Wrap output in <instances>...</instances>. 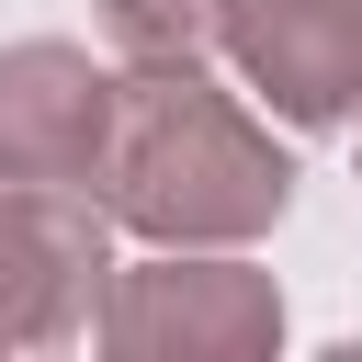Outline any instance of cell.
Segmentation results:
<instances>
[{
  "label": "cell",
  "mask_w": 362,
  "mask_h": 362,
  "mask_svg": "<svg viewBox=\"0 0 362 362\" xmlns=\"http://www.w3.org/2000/svg\"><path fill=\"white\" fill-rule=\"evenodd\" d=\"M124 238L147 249H249L283 226L294 204V158L283 136L204 68V45H158V57H124V90H113V147H102V181Z\"/></svg>",
  "instance_id": "cell-1"
},
{
  "label": "cell",
  "mask_w": 362,
  "mask_h": 362,
  "mask_svg": "<svg viewBox=\"0 0 362 362\" xmlns=\"http://www.w3.org/2000/svg\"><path fill=\"white\" fill-rule=\"evenodd\" d=\"M90 339L113 362H272L283 283L249 272L238 249H147V260H113Z\"/></svg>",
  "instance_id": "cell-2"
},
{
  "label": "cell",
  "mask_w": 362,
  "mask_h": 362,
  "mask_svg": "<svg viewBox=\"0 0 362 362\" xmlns=\"http://www.w3.org/2000/svg\"><path fill=\"white\" fill-rule=\"evenodd\" d=\"M113 294V204L90 181L0 170V351H57Z\"/></svg>",
  "instance_id": "cell-3"
},
{
  "label": "cell",
  "mask_w": 362,
  "mask_h": 362,
  "mask_svg": "<svg viewBox=\"0 0 362 362\" xmlns=\"http://www.w3.org/2000/svg\"><path fill=\"white\" fill-rule=\"evenodd\" d=\"M215 57L283 124H362V0H215Z\"/></svg>",
  "instance_id": "cell-4"
},
{
  "label": "cell",
  "mask_w": 362,
  "mask_h": 362,
  "mask_svg": "<svg viewBox=\"0 0 362 362\" xmlns=\"http://www.w3.org/2000/svg\"><path fill=\"white\" fill-rule=\"evenodd\" d=\"M124 68H90V45L23 34L0 45V170L11 181H102Z\"/></svg>",
  "instance_id": "cell-5"
},
{
  "label": "cell",
  "mask_w": 362,
  "mask_h": 362,
  "mask_svg": "<svg viewBox=\"0 0 362 362\" xmlns=\"http://www.w3.org/2000/svg\"><path fill=\"white\" fill-rule=\"evenodd\" d=\"M102 34L124 57H158V45H215V0H102Z\"/></svg>",
  "instance_id": "cell-6"
}]
</instances>
